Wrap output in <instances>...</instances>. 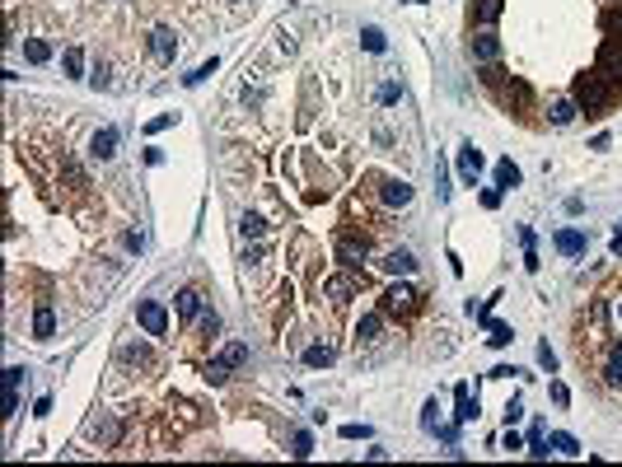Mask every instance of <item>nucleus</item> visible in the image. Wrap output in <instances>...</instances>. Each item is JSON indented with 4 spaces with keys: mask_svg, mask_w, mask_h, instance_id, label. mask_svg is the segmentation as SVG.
<instances>
[{
    "mask_svg": "<svg viewBox=\"0 0 622 467\" xmlns=\"http://www.w3.org/2000/svg\"><path fill=\"white\" fill-rule=\"evenodd\" d=\"M239 364H248V346H243V341H230V346H225V351L206 364V379H211V383H225Z\"/></svg>",
    "mask_w": 622,
    "mask_h": 467,
    "instance_id": "obj_1",
    "label": "nucleus"
},
{
    "mask_svg": "<svg viewBox=\"0 0 622 467\" xmlns=\"http://www.w3.org/2000/svg\"><path fill=\"white\" fill-rule=\"evenodd\" d=\"M575 103L585 108V112H599V108L608 103V89L599 84V75H595V71H590V75H580V79H575Z\"/></svg>",
    "mask_w": 622,
    "mask_h": 467,
    "instance_id": "obj_2",
    "label": "nucleus"
},
{
    "mask_svg": "<svg viewBox=\"0 0 622 467\" xmlns=\"http://www.w3.org/2000/svg\"><path fill=\"white\" fill-rule=\"evenodd\" d=\"M136 323H141L150 337H164V332H169V313H164V304H159V299H145V304L136 309Z\"/></svg>",
    "mask_w": 622,
    "mask_h": 467,
    "instance_id": "obj_3",
    "label": "nucleus"
},
{
    "mask_svg": "<svg viewBox=\"0 0 622 467\" xmlns=\"http://www.w3.org/2000/svg\"><path fill=\"white\" fill-rule=\"evenodd\" d=\"M552 248H557L562 257H580V253L590 248V233L585 229H557L552 233Z\"/></svg>",
    "mask_w": 622,
    "mask_h": 467,
    "instance_id": "obj_4",
    "label": "nucleus"
},
{
    "mask_svg": "<svg viewBox=\"0 0 622 467\" xmlns=\"http://www.w3.org/2000/svg\"><path fill=\"white\" fill-rule=\"evenodd\" d=\"M477 173H482V150H477L473 140H464V145H459V178H464V187H473Z\"/></svg>",
    "mask_w": 622,
    "mask_h": 467,
    "instance_id": "obj_5",
    "label": "nucleus"
},
{
    "mask_svg": "<svg viewBox=\"0 0 622 467\" xmlns=\"http://www.w3.org/2000/svg\"><path fill=\"white\" fill-rule=\"evenodd\" d=\"M468 52H473V61H496V56H501V38H496L492 28H482V33L468 42Z\"/></svg>",
    "mask_w": 622,
    "mask_h": 467,
    "instance_id": "obj_6",
    "label": "nucleus"
},
{
    "mask_svg": "<svg viewBox=\"0 0 622 467\" xmlns=\"http://www.w3.org/2000/svg\"><path fill=\"white\" fill-rule=\"evenodd\" d=\"M379 266H384L389 276H412V271H416V257L407 253V248H393V253H384V257H379Z\"/></svg>",
    "mask_w": 622,
    "mask_h": 467,
    "instance_id": "obj_7",
    "label": "nucleus"
},
{
    "mask_svg": "<svg viewBox=\"0 0 622 467\" xmlns=\"http://www.w3.org/2000/svg\"><path fill=\"white\" fill-rule=\"evenodd\" d=\"M379 197H384V206H407V201H412V182L389 178L384 187H379Z\"/></svg>",
    "mask_w": 622,
    "mask_h": 467,
    "instance_id": "obj_8",
    "label": "nucleus"
},
{
    "mask_svg": "<svg viewBox=\"0 0 622 467\" xmlns=\"http://www.w3.org/2000/svg\"><path fill=\"white\" fill-rule=\"evenodd\" d=\"M117 140H122V136H117V127L94 131V145H89V150H94V159H112V155H117Z\"/></svg>",
    "mask_w": 622,
    "mask_h": 467,
    "instance_id": "obj_9",
    "label": "nucleus"
},
{
    "mask_svg": "<svg viewBox=\"0 0 622 467\" xmlns=\"http://www.w3.org/2000/svg\"><path fill=\"white\" fill-rule=\"evenodd\" d=\"M416 304V294H412V286H393L389 294H384V313H407Z\"/></svg>",
    "mask_w": 622,
    "mask_h": 467,
    "instance_id": "obj_10",
    "label": "nucleus"
},
{
    "mask_svg": "<svg viewBox=\"0 0 622 467\" xmlns=\"http://www.w3.org/2000/svg\"><path fill=\"white\" fill-rule=\"evenodd\" d=\"M19 383H24V369H5V412H19Z\"/></svg>",
    "mask_w": 622,
    "mask_h": 467,
    "instance_id": "obj_11",
    "label": "nucleus"
},
{
    "mask_svg": "<svg viewBox=\"0 0 622 467\" xmlns=\"http://www.w3.org/2000/svg\"><path fill=\"white\" fill-rule=\"evenodd\" d=\"M150 52H155L159 61H169V56L178 52V42H174V33H169V28H155V33H150Z\"/></svg>",
    "mask_w": 622,
    "mask_h": 467,
    "instance_id": "obj_12",
    "label": "nucleus"
},
{
    "mask_svg": "<svg viewBox=\"0 0 622 467\" xmlns=\"http://www.w3.org/2000/svg\"><path fill=\"white\" fill-rule=\"evenodd\" d=\"M150 346L145 341H131V346H122V364H136V369H150Z\"/></svg>",
    "mask_w": 622,
    "mask_h": 467,
    "instance_id": "obj_13",
    "label": "nucleus"
},
{
    "mask_svg": "<svg viewBox=\"0 0 622 467\" xmlns=\"http://www.w3.org/2000/svg\"><path fill=\"white\" fill-rule=\"evenodd\" d=\"M519 182H524V173H519V164H510V159H501V164H496V187H501V192H510V187H519Z\"/></svg>",
    "mask_w": 622,
    "mask_h": 467,
    "instance_id": "obj_14",
    "label": "nucleus"
},
{
    "mask_svg": "<svg viewBox=\"0 0 622 467\" xmlns=\"http://www.w3.org/2000/svg\"><path fill=\"white\" fill-rule=\"evenodd\" d=\"M178 318L182 323L202 318V294H197V290H178Z\"/></svg>",
    "mask_w": 622,
    "mask_h": 467,
    "instance_id": "obj_15",
    "label": "nucleus"
},
{
    "mask_svg": "<svg viewBox=\"0 0 622 467\" xmlns=\"http://www.w3.org/2000/svg\"><path fill=\"white\" fill-rule=\"evenodd\" d=\"M547 117H552V127H571L575 122V99H557L547 108Z\"/></svg>",
    "mask_w": 622,
    "mask_h": 467,
    "instance_id": "obj_16",
    "label": "nucleus"
},
{
    "mask_svg": "<svg viewBox=\"0 0 622 467\" xmlns=\"http://www.w3.org/2000/svg\"><path fill=\"white\" fill-rule=\"evenodd\" d=\"M52 332H56V318H52V309L43 304V309L33 313V337H38V341H47Z\"/></svg>",
    "mask_w": 622,
    "mask_h": 467,
    "instance_id": "obj_17",
    "label": "nucleus"
},
{
    "mask_svg": "<svg viewBox=\"0 0 622 467\" xmlns=\"http://www.w3.org/2000/svg\"><path fill=\"white\" fill-rule=\"evenodd\" d=\"M337 253H342V262H346L351 271H356V266L365 262V238H361V243H356V238H342V248H337Z\"/></svg>",
    "mask_w": 622,
    "mask_h": 467,
    "instance_id": "obj_18",
    "label": "nucleus"
},
{
    "mask_svg": "<svg viewBox=\"0 0 622 467\" xmlns=\"http://www.w3.org/2000/svg\"><path fill=\"white\" fill-rule=\"evenodd\" d=\"M379 332H384V313H365L361 327H356V337H361V341H374Z\"/></svg>",
    "mask_w": 622,
    "mask_h": 467,
    "instance_id": "obj_19",
    "label": "nucleus"
},
{
    "mask_svg": "<svg viewBox=\"0 0 622 467\" xmlns=\"http://www.w3.org/2000/svg\"><path fill=\"white\" fill-rule=\"evenodd\" d=\"M454 402H459V420H473V416H477V402H473V397H468V383H459V388H454Z\"/></svg>",
    "mask_w": 622,
    "mask_h": 467,
    "instance_id": "obj_20",
    "label": "nucleus"
},
{
    "mask_svg": "<svg viewBox=\"0 0 622 467\" xmlns=\"http://www.w3.org/2000/svg\"><path fill=\"white\" fill-rule=\"evenodd\" d=\"M24 56L33 61V66H43V61H52V47H47L43 38H28V42H24Z\"/></svg>",
    "mask_w": 622,
    "mask_h": 467,
    "instance_id": "obj_21",
    "label": "nucleus"
},
{
    "mask_svg": "<svg viewBox=\"0 0 622 467\" xmlns=\"http://www.w3.org/2000/svg\"><path fill=\"white\" fill-rule=\"evenodd\" d=\"M487 341H492L496 351H501V346H510V341H515V332H510L505 323H492V318H487Z\"/></svg>",
    "mask_w": 622,
    "mask_h": 467,
    "instance_id": "obj_22",
    "label": "nucleus"
},
{
    "mask_svg": "<svg viewBox=\"0 0 622 467\" xmlns=\"http://www.w3.org/2000/svg\"><path fill=\"white\" fill-rule=\"evenodd\" d=\"M304 364H309V369H328V364H333V346H309V351H304Z\"/></svg>",
    "mask_w": 622,
    "mask_h": 467,
    "instance_id": "obj_23",
    "label": "nucleus"
},
{
    "mask_svg": "<svg viewBox=\"0 0 622 467\" xmlns=\"http://www.w3.org/2000/svg\"><path fill=\"white\" fill-rule=\"evenodd\" d=\"M61 66H66V75H71V79H80V75H84V52H80V47H66Z\"/></svg>",
    "mask_w": 622,
    "mask_h": 467,
    "instance_id": "obj_24",
    "label": "nucleus"
},
{
    "mask_svg": "<svg viewBox=\"0 0 622 467\" xmlns=\"http://www.w3.org/2000/svg\"><path fill=\"white\" fill-rule=\"evenodd\" d=\"M239 233H243V238H262V233H267V220H262V215H243V220H239Z\"/></svg>",
    "mask_w": 622,
    "mask_h": 467,
    "instance_id": "obj_25",
    "label": "nucleus"
},
{
    "mask_svg": "<svg viewBox=\"0 0 622 467\" xmlns=\"http://www.w3.org/2000/svg\"><path fill=\"white\" fill-rule=\"evenodd\" d=\"M361 42H365V52H384V47H389V38H384L379 28H361Z\"/></svg>",
    "mask_w": 622,
    "mask_h": 467,
    "instance_id": "obj_26",
    "label": "nucleus"
},
{
    "mask_svg": "<svg viewBox=\"0 0 622 467\" xmlns=\"http://www.w3.org/2000/svg\"><path fill=\"white\" fill-rule=\"evenodd\" d=\"M603 383H608V388H622V351L603 364Z\"/></svg>",
    "mask_w": 622,
    "mask_h": 467,
    "instance_id": "obj_27",
    "label": "nucleus"
},
{
    "mask_svg": "<svg viewBox=\"0 0 622 467\" xmlns=\"http://www.w3.org/2000/svg\"><path fill=\"white\" fill-rule=\"evenodd\" d=\"M501 10H505L501 0H477V19H482V24H496V19H501Z\"/></svg>",
    "mask_w": 622,
    "mask_h": 467,
    "instance_id": "obj_28",
    "label": "nucleus"
},
{
    "mask_svg": "<svg viewBox=\"0 0 622 467\" xmlns=\"http://www.w3.org/2000/svg\"><path fill=\"white\" fill-rule=\"evenodd\" d=\"M215 66H220V61H215V56H211L206 66H197V71H192V75H182V84H187V89H192V84H202V79H206V75H215Z\"/></svg>",
    "mask_w": 622,
    "mask_h": 467,
    "instance_id": "obj_29",
    "label": "nucleus"
},
{
    "mask_svg": "<svg viewBox=\"0 0 622 467\" xmlns=\"http://www.w3.org/2000/svg\"><path fill=\"white\" fill-rule=\"evenodd\" d=\"M351 290H356V281H346V276H333V281H328V294H333V299H346Z\"/></svg>",
    "mask_w": 622,
    "mask_h": 467,
    "instance_id": "obj_30",
    "label": "nucleus"
},
{
    "mask_svg": "<svg viewBox=\"0 0 622 467\" xmlns=\"http://www.w3.org/2000/svg\"><path fill=\"white\" fill-rule=\"evenodd\" d=\"M174 122H178V112H164V117H150V122H145V131H150V136H159V131L174 127Z\"/></svg>",
    "mask_w": 622,
    "mask_h": 467,
    "instance_id": "obj_31",
    "label": "nucleus"
},
{
    "mask_svg": "<svg viewBox=\"0 0 622 467\" xmlns=\"http://www.w3.org/2000/svg\"><path fill=\"white\" fill-rule=\"evenodd\" d=\"M552 449H557V453H566V458H575V453H580V444L571 440V435H552Z\"/></svg>",
    "mask_w": 622,
    "mask_h": 467,
    "instance_id": "obj_32",
    "label": "nucleus"
},
{
    "mask_svg": "<svg viewBox=\"0 0 622 467\" xmlns=\"http://www.w3.org/2000/svg\"><path fill=\"white\" fill-rule=\"evenodd\" d=\"M313 453V440H309V430H300L295 435V458H309Z\"/></svg>",
    "mask_w": 622,
    "mask_h": 467,
    "instance_id": "obj_33",
    "label": "nucleus"
},
{
    "mask_svg": "<svg viewBox=\"0 0 622 467\" xmlns=\"http://www.w3.org/2000/svg\"><path fill=\"white\" fill-rule=\"evenodd\" d=\"M89 84H94V89H108V84H112V79H108V66H104V61L94 66V75H89Z\"/></svg>",
    "mask_w": 622,
    "mask_h": 467,
    "instance_id": "obj_34",
    "label": "nucleus"
},
{
    "mask_svg": "<svg viewBox=\"0 0 622 467\" xmlns=\"http://www.w3.org/2000/svg\"><path fill=\"white\" fill-rule=\"evenodd\" d=\"M538 364H543L547 374H552V369H557V355H552V346H547V341H543V346H538Z\"/></svg>",
    "mask_w": 622,
    "mask_h": 467,
    "instance_id": "obj_35",
    "label": "nucleus"
},
{
    "mask_svg": "<svg viewBox=\"0 0 622 467\" xmlns=\"http://www.w3.org/2000/svg\"><path fill=\"white\" fill-rule=\"evenodd\" d=\"M519 420H524V402H510V407H505V425H519Z\"/></svg>",
    "mask_w": 622,
    "mask_h": 467,
    "instance_id": "obj_36",
    "label": "nucleus"
},
{
    "mask_svg": "<svg viewBox=\"0 0 622 467\" xmlns=\"http://www.w3.org/2000/svg\"><path fill=\"white\" fill-rule=\"evenodd\" d=\"M342 440H370V425H342Z\"/></svg>",
    "mask_w": 622,
    "mask_h": 467,
    "instance_id": "obj_37",
    "label": "nucleus"
},
{
    "mask_svg": "<svg viewBox=\"0 0 622 467\" xmlns=\"http://www.w3.org/2000/svg\"><path fill=\"white\" fill-rule=\"evenodd\" d=\"M398 99H403V84H384L379 89V103H398Z\"/></svg>",
    "mask_w": 622,
    "mask_h": 467,
    "instance_id": "obj_38",
    "label": "nucleus"
},
{
    "mask_svg": "<svg viewBox=\"0 0 622 467\" xmlns=\"http://www.w3.org/2000/svg\"><path fill=\"white\" fill-rule=\"evenodd\" d=\"M202 332H206V337L220 332V318H215V313H202Z\"/></svg>",
    "mask_w": 622,
    "mask_h": 467,
    "instance_id": "obj_39",
    "label": "nucleus"
},
{
    "mask_svg": "<svg viewBox=\"0 0 622 467\" xmlns=\"http://www.w3.org/2000/svg\"><path fill=\"white\" fill-rule=\"evenodd\" d=\"M482 206H487V210L501 206V187H487V192H482Z\"/></svg>",
    "mask_w": 622,
    "mask_h": 467,
    "instance_id": "obj_40",
    "label": "nucleus"
},
{
    "mask_svg": "<svg viewBox=\"0 0 622 467\" xmlns=\"http://www.w3.org/2000/svg\"><path fill=\"white\" fill-rule=\"evenodd\" d=\"M552 402H557V407H566V402H571V392H566V383H552Z\"/></svg>",
    "mask_w": 622,
    "mask_h": 467,
    "instance_id": "obj_41",
    "label": "nucleus"
},
{
    "mask_svg": "<svg viewBox=\"0 0 622 467\" xmlns=\"http://www.w3.org/2000/svg\"><path fill=\"white\" fill-rule=\"evenodd\" d=\"M267 257V243H258V248H248V253H243V266H248V262H262Z\"/></svg>",
    "mask_w": 622,
    "mask_h": 467,
    "instance_id": "obj_42",
    "label": "nucleus"
},
{
    "mask_svg": "<svg viewBox=\"0 0 622 467\" xmlns=\"http://www.w3.org/2000/svg\"><path fill=\"white\" fill-rule=\"evenodd\" d=\"M501 449H510V453H515V449H524V440H519V435H510V425H505V440H501Z\"/></svg>",
    "mask_w": 622,
    "mask_h": 467,
    "instance_id": "obj_43",
    "label": "nucleus"
},
{
    "mask_svg": "<svg viewBox=\"0 0 622 467\" xmlns=\"http://www.w3.org/2000/svg\"><path fill=\"white\" fill-rule=\"evenodd\" d=\"M608 253H613V257H622V233H613V243H608Z\"/></svg>",
    "mask_w": 622,
    "mask_h": 467,
    "instance_id": "obj_44",
    "label": "nucleus"
},
{
    "mask_svg": "<svg viewBox=\"0 0 622 467\" xmlns=\"http://www.w3.org/2000/svg\"><path fill=\"white\" fill-rule=\"evenodd\" d=\"M407 5H426V0H407Z\"/></svg>",
    "mask_w": 622,
    "mask_h": 467,
    "instance_id": "obj_45",
    "label": "nucleus"
},
{
    "mask_svg": "<svg viewBox=\"0 0 622 467\" xmlns=\"http://www.w3.org/2000/svg\"><path fill=\"white\" fill-rule=\"evenodd\" d=\"M618 351H622V346H618Z\"/></svg>",
    "mask_w": 622,
    "mask_h": 467,
    "instance_id": "obj_46",
    "label": "nucleus"
}]
</instances>
